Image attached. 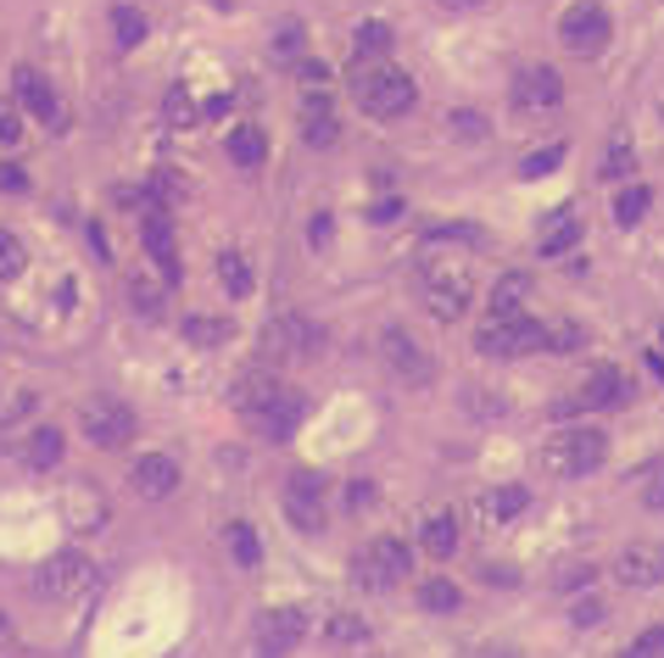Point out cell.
I'll list each match as a JSON object with an SVG mask.
<instances>
[{"label":"cell","mask_w":664,"mask_h":658,"mask_svg":"<svg viewBox=\"0 0 664 658\" xmlns=\"http://www.w3.org/2000/svg\"><path fill=\"white\" fill-rule=\"evenodd\" d=\"M603 458H608V436L592 430V425L553 430V436L542 441V452H536L542 475H553V480H581V475L603 469Z\"/></svg>","instance_id":"obj_1"},{"label":"cell","mask_w":664,"mask_h":658,"mask_svg":"<svg viewBox=\"0 0 664 658\" xmlns=\"http://www.w3.org/2000/svg\"><path fill=\"white\" fill-rule=\"evenodd\" d=\"M353 96L369 118H403L414 107V79L392 62H353Z\"/></svg>","instance_id":"obj_2"},{"label":"cell","mask_w":664,"mask_h":658,"mask_svg":"<svg viewBox=\"0 0 664 658\" xmlns=\"http://www.w3.org/2000/svg\"><path fill=\"white\" fill-rule=\"evenodd\" d=\"M419 290H425V307L442 318V323H458L475 301V273L464 262H425L419 273Z\"/></svg>","instance_id":"obj_3"},{"label":"cell","mask_w":664,"mask_h":658,"mask_svg":"<svg viewBox=\"0 0 664 658\" xmlns=\"http://www.w3.org/2000/svg\"><path fill=\"white\" fill-rule=\"evenodd\" d=\"M558 40H564L569 57L592 62V57L608 51V40H614V18L603 12V0H575V7L558 18Z\"/></svg>","instance_id":"obj_4"},{"label":"cell","mask_w":664,"mask_h":658,"mask_svg":"<svg viewBox=\"0 0 664 658\" xmlns=\"http://www.w3.org/2000/svg\"><path fill=\"white\" fill-rule=\"evenodd\" d=\"M475 347L486 358H531V352H547V323H536L531 312L525 318H486L475 329Z\"/></svg>","instance_id":"obj_5"},{"label":"cell","mask_w":664,"mask_h":658,"mask_svg":"<svg viewBox=\"0 0 664 658\" xmlns=\"http://www.w3.org/2000/svg\"><path fill=\"white\" fill-rule=\"evenodd\" d=\"M313 347H318V329H313L301 312H279V318L262 329V369L279 375V369L313 358Z\"/></svg>","instance_id":"obj_6"},{"label":"cell","mask_w":664,"mask_h":658,"mask_svg":"<svg viewBox=\"0 0 664 658\" xmlns=\"http://www.w3.org/2000/svg\"><path fill=\"white\" fill-rule=\"evenodd\" d=\"M79 425H85V436H90L96 447H107V452H118L123 441H135V408L118 402V397H90V402L79 408Z\"/></svg>","instance_id":"obj_7"},{"label":"cell","mask_w":664,"mask_h":658,"mask_svg":"<svg viewBox=\"0 0 664 658\" xmlns=\"http://www.w3.org/2000/svg\"><path fill=\"white\" fill-rule=\"evenodd\" d=\"M358 575H364V586L392 591V586H403V575H414V552H408L397 536H380V541H369V552L358 558Z\"/></svg>","instance_id":"obj_8"},{"label":"cell","mask_w":664,"mask_h":658,"mask_svg":"<svg viewBox=\"0 0 664 658\" xmlns=\"http://www.w3.org/2000/svg\"><path fill=\"white\" fill-rule=\"evenodd\" d=\"M96 586V564L85 558V552H57L46 569H40V597H51V602H73V597H85Z\"/></svg>","instance_id":"obj_9"},{"label":"cell","mask_w":664,"mask_h":658,"mask_svg":"<svg viewBox=\"0 0 664 658\" xmlns=\"http://www.w3.org/2000/svg\"><path fill=\"white\" fill-rule=\"evenodd\" d=\"M301 636H307V614L301 608H274L257 625V658H285V652L301 647Z\"/></svg>","instance_id":"obj_10"},{"label":"cell","mask_w":664,"mask_h":658,"mask_svg":"<svg viewBox=\"0 0 664 658\" xmlns=\"http://www.w3.org/2000/svg\"><path fill=\"white\" fill-rule=\"evenodd\" d=\"M631 402V380L620 369H597L569 402H558L553 413H581V408H625Z\"/></svg>","instance_id":"obj_11"},{"label":"cell","mask_w":664,"mask_h":658,"mask_svg":"<svg viewBox=\"0 0 664 658\" xmlns=\"http://www.w3.org/2000/svg\"><path fill=\"white\" fill-rule=\"evenodd\" d=\"M614 575L625 580V586H664V541H631L625 552H620V564H614Z\"/></svg>","instance_id":"obj_12"},{"label":"cell","mask_w":664,"mask_h":658,"mask_svg":"<svg viewBox=\"0 0 664 658\" xmlns=\"http://www.w3.org/2000/svg\"><path fill=\"white\" fill-rule=\"evenodd\" d=\"M531 508V491L525 486H492V491H480L475 497V525H486V530H497V525H514L519 514Z\"/></svg>","instance_id":"obj_13"},{"label":"cell","mask_w":664,"mask_h":658,"mask_svg":"<svg viewBox=\"0 0 664 658\" xmlns=\"http://www.w3.org/2000/svg\"><path fill=\"white\" fill-rule=\"evenodd\" d=\"M380 352H386V363L408 380V386H425L436 369H430V358L419 352V341L408 336V329H386V336H380Z\"/></svg>","instance_id":"obj_14"},{"label":"cell","mask_w":664,"mask_h":658,"mask_svg":"<svg viewBox=\"0 0 664 658\" xmlns=\"http://www.w3.org/2000/svg\"><path fill=\"white\" fill-rule=\"evenodd\" d=\"M558 101H564V84H558L553 68H525L514 79V107L519 112H553Z\"/></svg>","instance_id":"obj_15"},{"label":"cell","mask_w":664,"mask_h":658,"mask_svg":"<svg viewBox=\"0 0 664 658\" xmlns=\"http://www.w3.org/2000/svg\"><path fill=\"white\" fill-rule=\"evenodd\" d=\"M285 514H290L296 530H324V486H318V475H290Z\"/></svg>","instance_id":"obj_16"},{"label":"cell","mask_w":664,"mask_h":658,"mask_svg":"<svg viewBox=\"0 0 664 658\" xmlns=\"http://www.w3.org/2000/svg\"><path fill=\"white\" fill-rule=\"evenodd\" d=\"M140 235H146V251H151V262L162 268V279H179V240H174V218H168L162 207H151V212H146V223H140Z\"/></svg>","instance_id":"obj_17"},{"label":"cell","mask_w":664,"mask_h":658,"mask_svg":"<svg viewBox=\"0 0 664 658\" xmlns=\"http://www.w3.org/2000/svg\"><path fill=\"white\" fill-rule=\"evenodd\" d=\"M279 391H285V386H279V375H274V369H246V375L229 386V402H235V413L257 419V413H262Z\"/></svg>","instance_id":"obj_18"},{"label":"cell","mask_w":664,"mask_h":658,"mask_svg":"<svg viewBox=\"0 0 664 658\" xmlns=\"http://www.w3.org/2000/svg\"><path fill=\"white\" fill-rule=\"evenodd\" d=\"M135 491L140 497H151V502H162L174 486H179V463L168 458V452H146V458H135Z\"/></svg>","instance_id":"obj_19"},{"label":"cell","mask_w":664,"mask_h":658,"mask_svg":"<svg viewBox=\"0 0 664 658\" xmlns=\"http://www.w3.org/2000/svg\"><path fill=\"white\" fill-rule=\"evenodd\" d=\"M251 425H257L268 441H285V436L301 425V391H279V397H274V402H268Z\"/></svg>","instance_id":"obj_20"},{"label":"cell","mask_w":664,"mask_h":658,"mask_svg":"<svg viewBox=\"0 0 664 658\" xmlns=\"http://www.w3.org/2000/svg\"><path fill=\"white\" fill-rule=\"evenodd\" d=\"M18 101L34 112V118H46V123H57L62 118V101H57V90L34 73V68H18Z\"/></svg>","instance_id":"obj_21"},{"label":"cell","mask_w":664,"mask_h":658,"mask_svg":"<svg viewBox=\"0 0 664 658\" xmlns=\"http://www.w3.org/2000/svg\"><path fill=\"white\" fill-rule=\"evenodd\" d=\"M336 134H341V123H336V112H329V101L307 96L301 101V140L307 146H336Z\"/></svg>","instance_id":"obj_22"},{"label":"cell","mask_w":664,"mask_h":658,"mask_svg":"<svg viewBox=\"0 0 664 658\" xmlns=\"http://www.w3.org/2000/svg\"><path fill=\"white\" fill-rule=\"evenodd\" d=\"M68 525H73L79 536H96V530L107 525V502H101L90 486H73V491H68Z\"/></svg>","instance_id":"obj_23"},{"label":"cell","mask_w":664,"mask_h":658,"mask_svg":"<svg viewBox=\"0 0 664 658\" xmlns=\"http://www.w3.org/2000/svg\"><path fill=\"white\" fill-rule=\"evenodd\" d=\"M179 329H185V341L201 347V352H218V347H229V336H235L229 318H207V312H190Z\"/></svg>","instance_id":"obj_24"},{"label":"cell","mask_w":664,"mask_h":658,"mask_svg":"<svg viewBox=\"0 0 664 658\" xmlns=\"http://www.w3.org/2000/svg\"><path fill=\"white\" fill-rule=\"evenodd\" d=\"M525 301H531V279L525 273H503L497 290H492V318H525Z\"/></svg>","instance_id":"obj_25"},{"label":"cell","mask_w":664,"mask_h":658,"mask_svg":"<svg viewBox=\"0 0 664 658\" xmlns=\"http://www.w3.org/2000/svg\"><path fill=\"white\" fill-rule=\"evenodd\" d=\"M419 547H425L430 558H453V552H458V519H453V514H430V519L419 525Z\"/></svg>","instance_id":"obj_26"},{"label":"cell","mask_w":664,"mask_h":658,"mask_svg":"<svg viewBox=\"0 0 664 658\" xmlns=\"http://www.w3.org/2000/svg\"><path fill=\"white\" fill-rule=\"evenodd\" d=\"M581 240V218H575V207H564V212H553L547 218V229H542V257H558V251H569Z\"/></svg>","instance_id":"obj_27"},{"label":"cell","mask_w":664,"mask_h":658,"mask_svg":"<svg viewBox=\"0 0 664 658\" xmlns=\"http://www.w3.org/2000/svg\"><path fill=\"white\" fill-rule=\"evenodd\" d=\"M631 173H636L631 134H614V140H608V151H603V162H597V179H608V185H625Z\"/></svg>","instance_id":"obj_28"},{"label":"cell","mask_w":664,"mask_h":658,"mask_svg":"<svg viewBox=\"0 0 664 658\" xmlns=\"http://www.w3.org/2000/svg\"><path fill=\"white\" fill-rule=\"evenodd\" d=\"M23 458H29V469H40V475H46V469H57V463H62V430H51V425H46V430H34V436H29V447H23Z\"/></svg>","instance_id":"obj_29"},{"label":"cell","mask_w":664,"mask_h":658,"mask_svg":"<svg viewBox=\"0 0 664 658\" xmlns=\"http://www.w3.org/2000/svg\"><path fill=\"white\" fill-rule=\"evenodd\" d=\"M324 641H329V647H364V641H369V625H364L358 614H329V619H324Z\"/></svg>","instance_id":"obj_30"},{"label":"cell","mask_w":664,"mask_h":658,"mask_svg":"<svg viewBox=\"0 0 664 658\" xmlns=\"http://www.w3.org/2000/svg\"><path fill=\"white\" fill-rule=\"evenodd\" d=\"M392 57V29L386 23H364L353 40V62H386Z\"/></svg>","instance_id":"obj_31"},{"label":"cell","mask_w":664,"mask_h":658,"mask_svg":"<svg viewBox=\"0 0 664 658\" xmlns=\"http://www.w3.org/2000/svg\"><path fill=\"white\" fill-rule=\"evenodd\" d=\"M229 157H235L240 168H257V162L268 157V140H262V129H251V123L229 129Z\"/></svg>","instance_id":"obj_32"},{"label":"cell","mask_w":664,"mask_h":658,"mask_svg":"<svg viewBox=\"0 0 664 658\" xmlns=\"http://www.w3.org/2000/svg\"><path fill=\"white\" fill-rule=\"evenodd\" d=\"M419 602H425L430 614H453V608L464 602V591H458V586H453L447 575H430V580L419 586Z\"/></svg>","instance_id":"obj_33"},{"label":"cell","mask_w":664,"mask_h":658,"mask_svg":"<svg viewBox=\"0 0 664 658\" xmlns=\"http://www.w3.org/2000/svg\"><path fill=\"white\" fill-rule=\"evenodd\" d=\"M647 207H653V190H647V185H625V190L614 196V218H620L625 229H631V223H642V212H647Z\"/></svg>","instance_id":"obj_34"},{"label":"cell","mask_w":664,"mask_h":658,"mask_svg":"<svg viewBox=\"0 0 664 658\" xmlns=\"http://www.w3.org/2000/svg\"><path fill=\"white\" fill-rule=\"evenodd\" d=\"M224 541H229V558H235L240 569H257L262 547H257V530H251V525H229V530H224Z\"/></svg>","instance_id":"obj_35"},{"label":"cell","mask_w":664,"mask_h":658,"mask_svg":"<svg viewBox=\"0 0 664 658\" xmlns=\"http://www.w3.org/2000/svg\"><path fill=\"white\" fill-rule=\"evenodd\" d=\"M218 285H224L235 301H240V296H251V268H246V257H235V251H229V257H218Z\"/></svg>","instance_id":"obj_36"},{"label":"cell","mask_w":664,"mask_h":658,"mask_svg":"<svg viewBox=\"0 0 664 658\" xmlns=\"http://www.w3.org/2000/svg\"><path fill=\"white\" fill-rule=\"evenodd\" d=\"M112 34H118L123 51H135V46L146 40V18H140L135 7H118V12H112Z\"/></svg>","instance_id":"obj_37"},{"label":"cell","mask_w":664,"mask_h":658,"mask_svg":"<svg viewBox=\"0 0 664 658\" xmlns=\"http://www.w3.org/2000/svg\"><path fill=\"white\" fill-rule=\"evenodd\" d=\"M29 268V251H23V240L12 235V229H0V279H18Z\"/></svg>","instance_id":"obj_38"},{"label":"cell","mask_w":664,"mask_h":658,"mask_svg":"<svg viewBox=\"0 0 664 658\" xmlns=\"http://www.w3.org/2000/svg\"><path fill=\"white\" fill-rule=\"evenodd\" d=\"M558 162H564V146H542V151H531V157L519 162V179H547Z\"/></svg>","instance_id":"obj_39"},{"label":"cell","mask_w":664,"mask_h":658,"mask_svg":"<svg viewBox=\"0 0 664 658\" xmlns=\"http://www.w3.org/2000/svg\"><path fill=\"white\" fill-rule=\"evenodd\" d=\"M129 301H135L146 318H162V290H157L146 273H135V279H129Z\"/></svg>","instance_id":"obj_40"},{"label":"cell","mask_w":664,"mask_h":658,"mask_svg":"<svg viewBox=\"0 0 664 658\" xmlns=\"http://www.w3.org/2000/svg\"><path fill=\"white\" fill-rule=\"evenodd\" d=\"M162 112H168V123H174V129L196 123V101H190V90H185V84H174V90H168V101H162Z\"/></svg>","instance_id":"obj_41"},{"label":"cell","mask_w":664,"mask_h":658,"mask_svg":"<svg viewBox=\"0 0 664 658\" xmlns=\"http://www.w3.org/2000/svg\"><path fill=\"white\" fill-rule=\"evenodd\" d=\"M636 486H642V508H664V463H647Z\"/></svg>","instance_id":"obj_42"},{"label":"cell","mask_w":664,"mask_h":658,"mask_svg":"<svg viewBox=\"0 0 664 658\" xmlns=\"http://www.w3.org/2000/svg\"><path fill=\"white\" fill-rule=\"evenodd\" d=\"M34 408H40V397H34V391H12L7 402H0V425H18V419H29Z\"/></svg>","instance_id":"obj_43"},{"label":"cell","mask_w":664,"mask_h":658,"mask_svg":"<svg viewBox=\"0 0 664 658\" xmlns=\"http://www.w3.org/2000/svg\"><path fill=\"white\" fill-rule=\"evenodd\" d=\"M575 347H581L575 323H547V352H575Z\"/></svg>","instance_id":"obj_44"},{"label":"cell","mask_w":664,"mask_h":658,"mask_svg":"<svg viewBox=\"0 0 664 658\" xmlns=\"http://www.w3.org/2000/svg\"><path fill=\"white\" fill-rule=\"evenodd\" d=\"M18 140H23V118L12 101H0V146H18Z\"/></svg>","instance_id":"obj_45"},{"label":"cell","mask_w":664,"mask_h":658,"mask_svg":"<svg viewBox=\"0 0 664 658\" xmlns=\"http://www.w3.org/2000/svg\"><path fill=\"white\" fill-rule=\"evenodd\" d=\"M631 652H642V658H664V625H647V630L631 641Z\"/></svg>","instance_id":"obj_46"},{"label":"cell","mask_w":664,"mask_h":658,"mask_svg":"<svg viewBox=\"0 0 664 658\" xmlns=\"http://www.w3.org/2000/svg\"><path fill=\"white\" fill-rule=\"evenodd\" d=\"M296 79L307 84V96H324V84H329V68H324V62H301V68H296Z\"/></svg>","instance_id":"obj_47"},{"label":"cell","mask_w":664,"mask_h":658,"mask_svg":"<svg viewBox=\"0 0 664 658\" xmlns=\"http://www.w3.org/2000/svg\"><path fill=\"white\" fill-rule=\"evenodd\" d=\"M453 134H458V140H480V134H486V118H480V112H453Z\"/></svg>","instance_id":"obj_48"},{"label":"cell","mask_w":664,"mask_h":658,"mask_svg":"<svg viewBox=\"0 0 664 658\" xmlns=\"http://www.w3.org/2000/svg\"><path fill=\"white\" fill-rule=\"evenodd\" d=\"M603 614H608V608H603V597H581V602H575V608H569V619H575V625H581V630H586V625H597V619H603Z\"/></svg>","instance_id":"obj_49"},{"label":"cell","mask_w":664,"mask_h":658,"mask_svg":"<svg viewBox=\"0 0 664 658\" xmlns=\"http://www.w3.org/2000/svg\"><path fill=\"white\" fill-rule=\"evenodd\" d=\"M274 51H279V57H296V51H301V29H296V23H285V29H279V40H274Z\"/></svg>","instance_id":"obj_50"},{"label":"cell","mask_w":664,"mask_h":658,"mask_svg":"<svg viewBox=\"0 0 664 658\" xmlns=\"http://www.w3.org/2000/svg\"><path fill=\"white\" fill-rule=\"evenodd\" d=\"M0 190H12V196H23V190H29L23 168H12V162H7V168H0Z\"/></svg>","instance_id":"obj_51"},{"label":"cell","mask_w":664,"mask_h":658,"mask_svg":"<svg viewBox=\"0 0 664 658\" xmlns=\"http://www.w3.org/2000/svg\"><path fill=\"white\" fill-rule=\"evenodd\" d=\"M12 647H18V636H12V619L0 614V658H12Z\"/></svg>","instance_id":"obj_52"},{"label":"cell","mask_w":664,"mask_h":658,"mask_svg":"<svg viewBox=\"0 0 664 658\" xmlns=\"http://www.w3.org/2000/svg\"><path fill=\"white\" fill-rule=\"evenodd\" d=\"M397 212H403V201H380V207H375V223H392Z\"/></svg>","instance_id":"obj_53"},{"label":"cell","mask_w":664,"mask_h":658,"mask_svg":"<svg viewBox=\"0 0 664 658\" xmlns=\"http://www.w3.org/2000/svg\"><path fill=\"white\" fill-rule=\"evenodd\" d=\"M442 7H453V12H475V7H486V0H442Z\"/></svg>","instance_id":"obj_54"},{"label":"cell","mask_w":664,"mask_h":658,"mask_svg":"<svg viewBox=\"0 0 664 658\" xmlns=\"http://www.w3.org/2000/svg\"><path fill=\"white\" fill-rule=\"evenodd\" d=\"M620 658H642V652H631V647H625V652H620Z\"/></svg>","instance_id":"obj_55"},{"label":"cell","mask_w":664,"mask_h":658,"mask_svg":"<svg viewBox=\"0 0 664 658\" xmlns=\"http://www.w3.org/2000/svg\"><path fill=\"white\" fill-rule=\"evenodd\" d=\"M212 7H229V0H212Z\"/></svg>","instance_id":"obj_56"}]
</instances>
